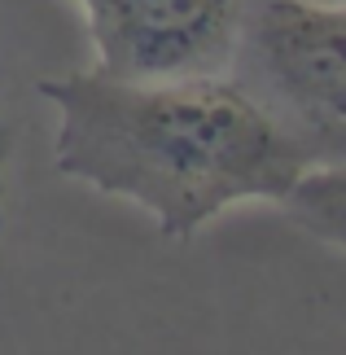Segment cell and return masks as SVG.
<instances>
[{
	"mask_svg": "<svg viewBox=\"0 0 346 355\" xmlns=\"http://www.w3.org/2000/svg\"><path fill=\"white\" fill-rule=\"evenodd\" d=\"M40 92L58 110V171L136 202L171 241L237 202H285L311 171L232 75L123 79L92 66L40 79Z\"/></svg>",
	"mask_w": 346,
	"mask_h": 355,
	"instance_id": "cell-1",
	"label": "cell"
},
{
	"mask_svg": "<svg viewBox=\"0 0 346 355\" xmlns=\"http://www.w3.org/2000/svg\"><path fill=\"white\" fill-rule=\"evenodd\" d=\"M224 75L311 171H346V5L241 0Z\"/></svg>",
	"mask_w": 346,
	"mask_h": 355,
	"instance_id": "cell-2",
	"label": "cell"
},
{
	"mask_svg": "<svg viewBox=\"0 0 346 355\" xmlns=\"http://www.w3.org/2000/svg\"><path fill=\"white\" fill-rule=\"evenodd\" d=\"M96 71L123 79L224 75L241 0H79Z\"/></svg>",
	"mask_w": 346,
	"mask_h": 355,
	"instance_id": "cell-3",
	"label": "cell"
},
{
	"mask_svg": "<svg viewBox=\"0 0 346 355\" xmlns=\"http://www.w3.org/2000/svg\"><path fill=\"white\" fill-rule=\"evenodd\" d=\"M281 207L298 228L346 254V171H307Z\"/></svg>",
	"mask_w": 346,
	"mask_h": 355,
	"instance_id": "cell-4",
	"label": "cell"
},
{
	"mask_svg": "<svg viewBox=\"0 0 346 355\" xmlns=\"http://www.w3.org/2000/svg\"><path fill=\"white\" fill-rule=\"evenodd\" d=\"M5 162H9V132L0 119V233H5Z\"/></svg>",
	"mask_w": 346,
	"mask_h": 355,
	"instance_id": "cell-5",
	"label": "cell"
},
{
	"mask_svg": "<svg viewBox=\"0 0 346 355\" xmlns=\"http://www.w3.org/2000/svg\"><path fill=\"white\" fill-rule=\"evenodd\" d=\"M320 5H346V0H320Z\"/></svg>",
	"mask_w": 346,
	"mask_h": 355,
	"instance_id": "cell-6",
	"label": "cell"
}]
</instances>
